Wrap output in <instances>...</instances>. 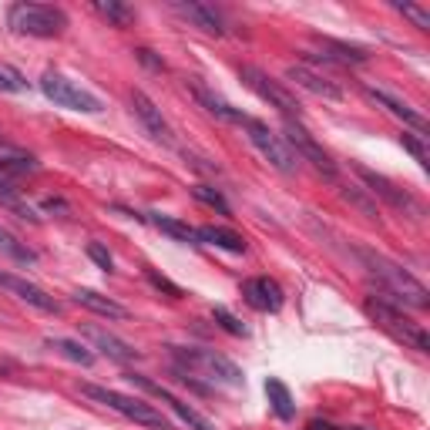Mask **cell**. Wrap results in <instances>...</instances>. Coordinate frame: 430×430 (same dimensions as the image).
<instances>
[{"mask_svg":"<svg viewBox=\"0 0 430 430\" xmlns=\"http://www.w3.org/2000/svg\"><path fill=\"white\" fill-rule=\"evenodd\" d=\"M356 259L367 266L370 279L377 282V289L380 292V299L386 303H393V306H410V309H427L430 306V292L427 286L414 279L403 266H397L393 259H386L380 252H373V249H356Z\"/></svg>","mask_w":430,"mask_h":430,"instance_id":"obj_1","label":"cell"},{"mask_svg":"<svg viewBox=\"0 0 430 430\" xmlns=\"http://www.w3.org/2000/svg\"><path fill=\"white\" fill-rule=\"evenodd\" d=\"M171 356H175V363L188 373V377H209L212 384H222V386H242L246 384V377H242V370L232 363L229 356L215 353V350H199V346H171Z\"/></svg>","mask_w":430,"mask_h":430,"instance_id":"obj_2","label":"cell"},{"mask_svg":"<svg viewBox=\"0 0 430 430\" xmlns=\"http://www.w3.org/2000/svg\"><path fill=\"white\" fill-rule=\"evenodd\" d=\"M81 393L94 403H101L107 410H115V414L128 417V420H135L141 427H152V430H171V420L158 407L152 403H145L138 397H128V393H118V390H107V386H98V384H81Z\"/></svg>","mask_w":430,"mask_h":430,"instance_id":"obj_3","label":"cell"},{"mask_svg":"<svg viewBox=\"0 0 430 430\" xmlns=\"http://www.w3.org/2000/svg\"><path fill=\"white\" fill-rule=\"evenodd\" d=\"M363 309H367L370 320H377L380 326H384L386 333H393V337L400 339V343H407V346H414L417 353H430V337L427 330L420 326V322H414L407 313L400 306H393V303H386V299H380L377 292H370L367 299H363Z\"/></svg>","mask_w":430,"mask_h":430,"instance_id":"obj_4","label":"cell"},{"mask_svg":"<svg viewBox=\"0 0 430 430\" xmlns=\"http://www.w3.org/2000/svg\"><path fill=\"white\" fill-rule=\"evenodd\" d=\"M7 24L17 34L27 37H61L67 27V14L61 7H47V4H11L7 11Z\"/></svg>","mask_w":430,"mask_h":430,"instance_id":"obj_5","label":"cell"},{"mask_svg":"<svg viewBox=\"0 0 430 430\" xmlns=\"http://www.w3.org/2000/svg\"><path fill=\"white\" fill-rule=\"evenodd\" d=\"M41 91H44L58 107H71V111H81V115H101V111H105V105H101L98 94H91L88 88H81L74 81H67V77L58 74V71H44V74H41Z\"/></svg>","mask_w":430,"mask_h":430,"instance_id":"obj_6","label":"cell"},{"mask_svg":"<svg viewBox=\"0 0 430 430\" xmlns=\"http://www.w3.org/2000/svg\"><path fill=\"white\" fill-rule=\"evenodd\" d=\"M239 77L246 81L249 91H256L262 101H269V107H276L282 118H296V122H299V107H303V105L296 101V94H292L282 81L269 77L266 71L252 67V64H242V67H239Z\"/></svg>","mask_w":430,"mask_h":430,"instance_id":"obj_7","label":"cell"},{"mask_svg":"<svg viewBox=\"0 0 430 430\" xmlns=\"http://www.w3.org/2000/svg\"><path fill=\"white\" fill-rule=\"evenodd\" d=\"M246 131H249V141L259 148V155L276 171H282V175H292V171L299 169V158H296V155H292V148L286 145V141H282V135L269 131V124L256 122V118H249V122H246Z\"/></svg>","mask_w":430,"mask_h":430,"instance_id":"obj_8","label":"cell"},{"mask_svg":"<svg viewBox=\"0 0 430 430\" xmlns=\"http://www.w3.org/2000/svg\"><path fill=\"white\" fill-rule=\"evenodd\" d=\"M282 131H286V135H282V141L289 145L292 155H296L299 162H309V165L320 171V175H326V178H337V165H333V158L322 152L320 141L313 138V135H309V131L296 122V118H286V122H282Z\"/></svg>","mask_w":430,"mask_h":430,"instance_id":"obj_9","label":"cell"},{"mask_svg":"<svg viewBox=\"0 0 430 430\" xmlns=\"http://www.w3.org/2000/svg\"><path fill=\"white\" fill-rule=\"evenodd\" d=\"M353 171L363 178V185H367L370 195H380V199L390 205V209H397V212H407V215H424V205L407 192V188H400L397 182H390L386 175H380V171L367 169V165H353Z\"/></svg>","mask_w":430,"mask_h":430,"instance_id":"obj_10","label":"cell"},{"mask_svg":"<svg viewBox=\"0 0 430 430\" xmlns=\"http://www.w3.org/2000/svg\"><path fill=\"white\" fill-rule=\"evenodd\" d=\"M131 107H135V115H138V122L145 124V131L152 135L158 145H165V148H175V131H171V124L165 122V115H162V107L155 105L152 98L145 91H131Z\"/></svg>","mask_w":430,"mask_h":430,"instance_id":"obj_11","label":"cell"},{"mask_svg":"<svg viewBox=\"0 0 430 430\" xmlns=\"http://www.w3.org/2000/svg\"><path fill=\"white\" fill-rule=\"evenodd\" d=\"M128 380H131L135 386H141L145 393L158 397L162 403H169V410H175V414L182 417V424H188L192 430H215L212 424H209V420H205V417H202L199 410H195V407H188L185 400H178L175 393H169V390H165L162 384H152V380H148V377H141V373H128Z\"/></svg>","mask_w":430,"mask_h":430,"instance_id":"obj_12","label":"cell"},{"mask_svg":"<svg viewBox=\"0 0 430 430\" xmlns=\"http://www.w3.org/2000/svg\"><path fill=\"white\" fill-rule=\"evenodd\" d=\"M0 286L7 292H14L20 303H27V306L41 309V313H51V316H58L61 313V303L51 296V292H44L37 282H31V279L24 276H14V273H0Z\"/></svg>","mask_w":430,"mask_h":430,"instance_id":"obj_13","label":"cell"},{"mask_svg":"<svg viewBox=\"0 0 430 430\" xmlns=\"http://www.w3.org/2000/svg\"><path fill=\"white\" fill-rule=\"evenodd\" d=\"M242 299H246L252 309H259V313H279L286 296H282V286H279L276 279L256 276V279H246V282H242Z\"/></svg>","mask_w":430,"mask_h":430,"instance_id":"obj_14","label":"cell"},{"mask_svg":"<svg viewBox=\"0 0 430 430\" xmlns=\"http://www.w3.org/2000/svg\"><path fill=\"white\" fill-rule=\"evenodd\" d=\"M185 84H188L192 98H195V101H199V105L205 107L209 115H215L219 122H229V124H246V122H249V115H242L239 107H232L229 101H226V98H219V94H215L212 88H205L199 77H188Z\"/></svg>","mask_w":430,"mask_h":430,"instance_id":"obj_15","label":"cell"},{"mask_svg":"<svg viewBox=\"0 0 430 430\" xmlns=\"http://www.w3.org/2000/svg\"><path fill=\"white\" fill-rule=\"evenodd\" d=\"M286 77H289L296 88H306V91L316 94V98H326V101H343V88H339L337 81H330L326 74L313 71V67H306V64H292L289 71H286Z\"/></svg>","mask_w":430,"mask_h":430,"instance_id":"obj_16","label":"cell"},{"mask_svg":"<svg viewBox=\"0 0 430 430\" xmlns=\"http://www.w3.org/2000/svg\"><path fill=\"white\" fill-rule=\"evenodd\" d=\"M171 11L182 17V20H188L192 27H199V31H205V34H215V37L226 34V24H222L219 11L209 7V4H199V0H175Z\"/></svg>","mask_w":430,"mask_h":430,"instance_id":"obj_17","label":"cell"},{"mask_svg":"<svg viewBox=\"0 0 430 430\" xmlns=\"http://www.w3.org/2000/svg\"><path fill=\"white\" fill-rule=\"evenodd\" d=\"M84 337L94 343V350H101L107 360H115V363H135L138 360V350L131 346V343H124L122 337H115V333H107L101 326H84Z\"/></svg>","mask_w":430,"mask_h":430,"instance_id":"obj_18","label":"cell"},{"mask_svg":"<svg viewBox=\"0 0 430 430\" xmlns=\"http://www.w3.org/2000/svg\"><path fill=\"white\" fill-rule=\"evenodd\" d=\"M367 94L377 101L380 107H386L393 118H400L403 124H410V128H417L420 135H427V118L417 111L414 105H407V101H400V98H393L390 91H384V88H367Z\"/></svg>","mask_w":430,"mask_h":430,"instance_id":"obj_19","label":"cell"},{"mask_svg":"<svg viewBox=\"0 0 430 430\" xmlns=\"http://www.w3.org/2000/svg\"><path fill=\"white\" fill-rule=\"evenodd\" d=\"M74 303L98 313V316H107V320H128V309L122 303H115V299H107V296H101L94 289H74Z\"/></svg>","mask_w":430,"mask_h":430,"instance_id":"obj_20","label":"cell"},{"mask_svg":"<svg viewBox=\"0 0 430 430\" xmlns=\"http://www.w3.org/2000/svg\"><path fill=\"white\" fill-rule=\"evenodd\" d=\"M195 239L205 246L226 249V252H246V239L239 232L222 229V226H202V229H195Z\"/></svg>","mask_w":430,"mask_h":430,"instance_id":"obj_21","label":"cell"},{"mask_svg":"<svg viewBox=\"0 0 430 430\" xmlns=\"http://www.w3.org/2000/svg\"><path fill=\"white\" fill-rule=\"evenodd\" d=\"M322 58H330L333 64H367L370 54L367 47H356V44H346V41H333V37H322Z\"/></svg>","mask_w":430,"mask_h":430,"instance_id":"obj_22","label":"cell"},{"mask_svg":"<svg viewBox=\"0 0 430 430\" xmlns=\"http://www.w3.org/2000/svg\"><path fill=\"white\" fill-rule=\"evenodd\" d=\"M266 397H269V403H273V410H276L279 420H292V417H296V403H292L289 386L282 384L279 377H269V380H266Z\"/></svg>","mask_w":430,"mask_h":430,"instance_id":"obj_23","label":"cell"},{"mask_svg":"<svg viewBox=\"0 0 430 430\" xmlns=\"http://www.w3.org/2000/svg\"><path fill=\"white\" fill-rule=\"evenodd\" d=\"M27 171H37V162H34L31 155H24V152H17V148L0 145V175H4V178L27 175Z\"/></svg>","mask_w":430,"mask_h":430,"instance_id":"obj_24","label":"cell"},{"mask_svg":"<svg viewBox=\"0 0 430 430\" xmlns=\"http://www.w3.org/2000/svg\"><path fill=\"white\" fill-rule=\"evenodd\" d=\"M148 222H152L158 232H165V235H171L175 242H199L195 239V229L188 226V222H182V219H171V215H158V212H148Z\"/></svg>","mask_w":430,"mask_h":430,"instance_id":"obj_25","label":"cell"},{"mask_svg":"<svg viewBox=\"0 0 430 430\" xmlns=\"http://www.w3.org/2000/svg\"><path fill=\"white\" fill-rule=\"evenodd\" d=\"M94 11L105 17V20H111L115 27H124V24L135 20V11L128 4H122V0H94Z\"/></svg>","mask_w":430,"mask_h":430,"instance_id":"obj_26","label":"cell"},{"mask_svg":"<svg viewBox=\"0 0 430 430\" xmlns=\"http://www.w3.org/2000/svg\"><path fill=\"white\" fill-rule=\"evenodd\" d=\"M47 346L51 350H58V353H64L67 360H74V363H81V367H91L94 363V353L91 350H84L77 339H61V337H51L47 339Z\"/></svg>","mask_w":430,"mask_h":430,"instance_id":"obj_27","label":"cell"},{"mask_svg":"<svg viewBox=\"0 0 430 430\" xmlns=\"http://www.w3.org/2000/svg\"><path fill=\"white\" fill-rule=\"evenodd\" d=\"M0 252H7L11 259L17 262H24V266H31V262H37V252L34 249H27L20 239H17L14 232H7V229H0Z\"/></svg>","mask_w":430,"mask_h":430,"instance_id":"obj_28","label":"cell"},{"mask_svg":"<svg viewBox=\"0 0 430 430\" xmlns=\"http://www.w3.org/2000/svg\"><path fill=\"white\" fill-rule=\"evenodd\" d=\"M0 202H4V205H11V209H17V212L24 215V219H37V215H34L31 209L24 205V202L17 199V185H14V178H4V175H0Z\"/></svg>","mask_w":430,"mask_h":430,"instance_id":"obj_29","label":"cell"},{"mask_svg":"<svg viewBox=\"0 0 430 430\" xmlns=\"http://www.w3.org/2000/svg\"><path fill=\"white\" fill-rule=\"evenodd\" d=\"M192 195H195L199 202H205L209 209H215L219 215H232L229 202L222 199V192H215V188H209V185H195V188H192Z\"/></svg>","mask_w":430,"mask_h":430,"instance_id":"obj_30","label":"cell"},{"mask_svg":"<svg viewBox=\"0 0 430 430\" xmlns=\"http://www.w3.org/2000/svg\"><path fill=\"white\" fill-rule=\"evenodd\" d=\"M400 145L407 148V152L414 155L417 162H420V169H430V152H427V141H424V135H400Z\"/></svg>","mask_w":430,"mask_h":430,"instance_id":"obj_31","label":"cell"},{"mask_svg":"<svg viewBox=\"0 0 430 430\" xmlns=\"http://www.w3.org/2000/svg\"><path fill=\"white\" fill-rule=\"evenodd\" d=\"M397 11L414 24L417 31H430V11L427 7H420V4H397Z\"/></svg>","mask_w":430,"mask_h":430,"instance_id":"obj_32","label":"cell"},{"mask_svg":"<svg viewBox=\"0 0 430 430\" xmlns=\"http://www.w3.org/2000/svg\"><path fill=\"white\" fill-rule=\"evenodd\" d=\"M343 199L353 202V205L363 215H367V219H377V205H373V202L363 195V188H356V185H343Z\"/></svg>","mask_w":430,"mask_h":430,"instance_id":"obj_33","label":"cell"},{"mask_svg":"<svg viewBox=\"0 0 430 430\" xmlns=\"http://www.w3.org/2000/svg\"><path fill=\"white\" fill-rule=\"evenodd\" d=\"M212 320L219 322V326H222L226 333H232V337H246V326L235 320V316H232V313H229L226 306H215V309H212Z\"/></svg>","mask_w":430,"mask_h":430,"instance_id":"obj_34","label":"cell"},{"mask_svg":"<svg viewBox=\"0 0 430 430\" xmlns=\"http://www.w3.org/2000/svg\"><path fill=\"white\" fill-rule=\"evenodd\" d=\"M88 259L98 262L105 273H111V269H115V259H111V252H107L101 242H88Z\"/></svg>","mask_w":430,"mask_h":430,"instance_id":"obj_35","label":"cell"},{"mask_svg":"<svg viewBox=\"0 0 430 430\" xmlns=\"http://www.w3.org/2000/svg\"><path fill=\"white\" fill-rule=\"evenodd\" d=\"M148 282H152L155 289H165V292H169V296H175V299L182 296V289H178L175 282H169V279H165V276H158V273H152V269H148Z\"/></svg>","mask_w":430,"mask_h":430,"instance_id":"obj_36","label":"cell"},{"mask_svg":"<svg viewBox=\"0 0 430 430\" xmlns=\"http://www.w3.org/2000/svg\"><path fill=\"white\" fill-rule=\"evenodd\" d=\"M135 54H138V61H141V64H148V67H155V71H162V67H165V64L158 61V58H152V51H148V47H138Z\"/></svg>","mask_w":430,"mask_h":430,"instance_id":"obj_37","label":"cell"},{"mask_svg":"<svg viewBox=\"0 0 430 430\" xmlns=\"http://www.w3.org/2000/svg\"><path fill=\"white\" fill-rule=\"evenodd\" d=\"M20 88H24V84H20L17 77H11V74H4V71H0V91H20Z\"/></svg>","mask_w":430,"mask_h":430,"instance_id":"obj_38","label":"cell"},{"mask_svg":"<svg viewBox=\"0 0 430 430\" xmlns=\"http://www.w3.org/2000/svg\"><path fill=\"white\" fill-rule=\"evenodd\" d=\"M306 430H339V427H333V424H326V420H309Z\"/></svg>","mask_w":430,"mask_h":430,"instance_id":"obj_39","label":"cell"},{"mask_svg":"<svg viewBox=\"0 0 430 430\" xmlns=\"http://www.w3.org/2000/svg\"><path fill=\"white\" fill-rule=\"evenodd\" d=\"M346 430H363V427H346Z\"/></svg>","mask_w":430,"mask_h":430,"instance_id":"obj_40","label":"cell"}]
</instances>
